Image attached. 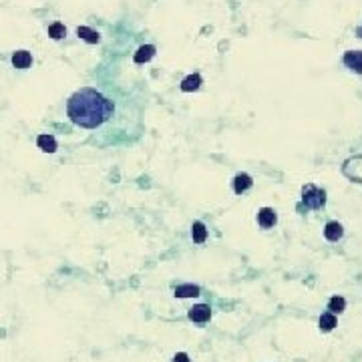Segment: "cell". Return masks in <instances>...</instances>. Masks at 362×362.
I'll return each mask as SVG.
<instances>
[{
    "instance_id": "cell-6",
    "label": "cell",
    "mask_w": 362,
    "mask_h": 362,
    "mask_svg": "<svg viewBox=\"0 0 362 362\" xmlns=\"http://www.w3.org/2000/svg\"><path fill=\"white\" fill-rule=\"evenodd\" d=\"M12 65L16 69H28L32 65V55L28 53V50H16V53L12 55Z\"/></svg>"
},
{
    "instance_id": "cell-13",
    "label": "cell",
    "mask_w": 362,
    "mask_h": 362,
    "mask_svg": "<svg viewBox=\"0 0 362 362\" xmlns=\"http://www.w3.org/2000/svg\"><path fill=\"white\" fill-rule=\"evenodd\" d=\"M175 296H177V298H193V296H199V288L193 286V284L177 286V288H175Z\"/></svg>"
},
{
    "instance_id": "cell-15",
    "label": "cell",
    "mask_w": 362,
    "mask_h": 362,
    "mask_svg": "<svg viewBox=\"0 0 362 362\" xmlns=\"http://www.w3.org/2000/svg\"><path fill=\"white\" fill-rule=\"evenodd\" d=\"M344 308H346V300H344V298H340V296L330 298V302H328V310H330L332 314H340V312H344Z\"/></svg>"
},
{
    "instance_id": "cell-19",
    "label": "cell",
    "mask_w": 362,
    "mask_h": 362,
    "mask_svg": "<svg viewBox=\"0 0 362 362\" xmlns=\"http://www.w3.org/2000/svg\"><path fill=\"white\" fill-rule=\"evenodd\" d=\"M356 34H358V36L362 38V26H358V28H356Z\"/></svg>"
},
{
    "instance_id": "cell-4",
    "label": "cell",
    "mask_w": 362,
    "mask_h": 362,
    "mask_svg": "<svg viewBox=\"0 0 362 362\" xmlns=\"http://www.w3.org/2000/svg\"><path fill=\"white\" fill-rule=\"evenodd\" d=\"M210 316H212V310H210V306H205V304H197V306H193L189 310V318L193 322H199V324L201 322H208Z\"/></svg>"
},
{
    "instance_id": "cell-18",
    "label": "cell",
    "mask_w": 362,
    "mask_h": 362,
    "mask_svg": "<svg viewBox=\"0 0 362 362\" xmlns=\"http://www.w3.org/2000/svg\"><path fill=\"white\" fill-rule=\"evenodd\" d=\"M173 362H189V356L185 352H177L175 358H173Z\"/></svg>"
},
{
    "instance_id": "cell-14",
    "label": "cell",
    "mask_w": 362,
    "mask_h": 362,
    "mask_svg": "<svg viewBox=\"0 0 362 362\" xmlns=\"http://www.w3.org/2000/svg\"><path fill=\"white\" fill-rule=\"evenodd\" d=\"M199 85H201V77H199V75H189L187 79H183V83H181V91L191 93V91H197V89H199Z\"/></svg>"
},
{
    "instance_id": "cell-5",
    "label": "cell",
    "mask_w": 362,
    "mask_h": 362,
    "mask_svg": "<svg viewBox=\"0 0 362 362\" xmlns=\"http://www.w3.org/2000/svg\"><path fill=\"white\" fill-rule=\"evenodd\" d=\"M257 224H260L264 230L272 228L276 224V212L272 208H262L260 212H257Z\"/></svg>"
},
{
    "instance_id": "cell-17",
    "label": "cell",
    "mask_w": 362,
    "mask_h": 362,
    "mask_svg": "<svg viewBox=\"0 0 362 362\" xmlns=\"http://www.w3.org/2000/svg\"><path fill=\"white\" fill-rule=\"evenodd\" d=\"M67 34V28H65V24H61V22H53L48 26V36H53V38H63Z\"/></svg>"
},
{
    "instance_id": "cell-8",
    "label": "cell",
    "mask_w": 362,
    "mask_h": 362,
    "mask_svg": "<svg viewBox=\"0 0 362 362\" xmlns=\"http://www.w3.org/2000/svg\"><path fill=\"white\" fill-rule=\"evenodd\" d=\"M251 177L247 175V173H240V175H236V179H234V191L236 193H243V191H247L249 187H251Z\"/></svg>"
},
{
    "instance_id": "cell-1",
    "label": "cell",
    "mask_w": 362,
    "mask_h": 362,
    "mask_svg": "<svg viewBox=\"0 0 362 362\" xmlns=\"http://www.w3.org/2000/svg\"><path fill=\"white\" fill-rule=\"evenodd\" d=\"M67 113H69V119L77 127L97 129L113 117L115 105L101 91H97L93 87H83L81 91L71 95V99L67 103Z\"/></svg>"
},
{
    "instance_id": "cell-11",
    "label": "cell",
    "mask_w": 362,
    "mask_h": 362,
    "mask_svg": "<svg viewBox=\"0 0 362 362\" xmlns=\"http://www.w3.org/2000/svg\"><path fill=\"white\" fill-rule=\"evenodd\" d=\"M191 238L195 243H203L205 240H208V230H205V226L201 222H195L193 228H191Z\"/></svg>"
},
{
    "instance_id": "cell-3",
    "label": "cell",
    "mask_w": 362,
    "mask_h": 362,
    "mask_svg": "<svg viewBox=\"0 0 362 362\" xmlns=\"http://www.w3.org/2000/svg\"><path fill=\"white\" fill-rule=\"evenodd\" d=\"M342 61H344V65L348 69H352L354 73L362 75V50H348Z\"/></svg>"
},
{
    "instance_id": "cell-2",
    "label": "cell",
    "mask_w": 362,
    "mask_h": 362,
    "mask_svg": "<svg viewBox=\"0 0 362 362\" xmlns=\"http://www.w3.org/2000/svg\"><path fill=\"white\" fill-rule=\"evenodd\" d=\"M302 201H304V205L306 208H310V210H320L322 205L326 203V193L322 191V189H318L316 185H306L304 189H302Z\"/></svg>"
},
{
    "instance_id": "cell-16",
    "label": "cell",
    "mask_w": 362,
    "mask_h": 362,
    "mask_svg": "<svg viewBox=\"0 0 362 362\" xmlns=\"http://www.w3.org/2000/svg\"><path fill=\"white\" fill-rule=\"evenodd\" d=\"M334 326H336V316H334L332 312H326V314L320 316V328H322L324 332H330Z\"/></svg>"
},
{
    "instance_id": "cell-7",
    "label": "cell",
    "mask_w": 362,
    "mask_h": 362,
    "mask_svg": "<svg viewBox=\"0 0 362 362\" xmlns=\"http://www.w3.org/2000/svg\"><path fill=\"white\" fill-rule=\"evenodd\" d=\"M153 55H155V46H153V44H145V46H141L137 53H135V63H137V65H143V63H147V61H151Z\"/></svg>"
},
{
    "instance_id": "cell-9",
    "label": "cell",
    "mask_w": 362,
    "mask_h": 362,
    "mask_svg": "<svg viewBox=\"0 0 362 362\" xmlns=\"http://www.w3.org/2000/svg\"><path fill=\"white\" fill-rule=\"evenodd\" d=\"M342 234H344V230H342V226H340L338 222H330V224H326V230H324L326 240H330V241H338V240L342 238Z\"/></svg>"
},
{
    "instance_id": "cell-12",
    "label": "cell",
    "mask_w": 362,
    "mask_h": 362,
    "mask_svg": "<svg viewBox=\"0 0 362 362\" xmlns=\"http://www.w3.org/2000/svg\"><path fill=\"white\" fill-rule=\"evenodd\" d=\"M77 34H79L81 38H85L87 42H91V44L99 42V38H101V34H99L97 30L89 28V26H79V28H77Z\"/></svg>"
},
{
    "instance_id": "cell-10",
    "label": "cell",
    "mask_w": 362,
    "mask_h": 362,
    "mask_svg": "<svg viewBox=\"0 0 362 362\" xmlns=\"http://www.w3.org/2000/svg\"><path fill=\"white\" fill-rule=\"evenodd\" d=\"M36 143H38V147H40L42 151H46V153H55V151H57V141H55L53 135H38Z\"/></svg>"
}]
</instances>
